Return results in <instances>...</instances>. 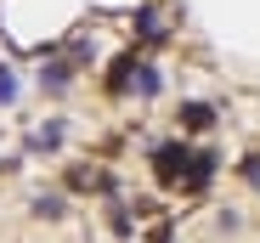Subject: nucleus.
<instances>
[{
	"instance_id": "obj_1",
	"label": "nucleus",
	"mask_w": 260,
	"mask_h": 243,
	"mask_svg": "<svg viewBox=\"0 0 260 243\" xmlns=\"http://www.w3.org/2000/svg\"><path fill=\"white\" fill-rule=\"evenodd\" d=\"M187 164H192V147H181V142H158V147H153V176H158L164 187H181Z\"/></svg>"
},
{
	"instance_id": "obj_2",
	"label": "nucleus",
	"mask_w": 260,
	"mask_h": 243,
	"mask_svg": "<svg viewBox=\"0 0 260 243\" xmlns=\"http://www.w3.org/2000/svg\"><path fill=\"white\" fill-rule=\"evenodd\" d=\"M209 176H215V153H209V147H192V164H187L181 187H187V192H204V187H209Z\"/></svg>"
},
{
	"instance_id": "obj_3",
	"label": "nucleus",
	"mask_w": 260,
	"mask_h": 243,
	"mask_svg": "<svg viewBox=\"0 0 260 243\" xmlns=\"http://www.w3.org/2000/svg\"><path fill=\"white\" fill-rule=\"evenodd\" d=\"M136 68H142L136 57H119V62L108 68V91H113V96H119V91H130V85H136Z\"/></svg>"
},
{
	"instance_id": "obj_4",
	"label": "nucleus",
	"mask_w": 260,
	"mask_h": 243,
	"mask_svg": "<svg viewBox=\"0 0 260 243\" xmlns=\"http://www.w3.org/2000/svg\"><path fill=\"white\" fill-rule=\"evenodd\" d=\"M181 125H187V130H209V125H215V108H209V102H187V108H181Z\"/></svg>"
},
{
	"instance_id": "obj_5",
	"label": "nucleus",
	"mask_w": 260,
	"mask_h": 243,
	"mask_svg": "<svg viewBox=\"0 0 260 243\" xmlns=\"http://www.w3.org/2000/svg\"><path fill=\"white\" fill-rule=\"evenodd\" d=\"M40 85H46V91H62V85H68V62H40Z\"/></svg>"
},
{
	"instance_id": "obj_6",
	"label": "nucleus",
	"mask_w": 260,
	"mask_h": 243,
	"mask_svg": "<svg viewBox=\"0 0 260 243\" xmlns=\"http://www.w3.org/2000/svg\"><path fill=\"white\" fill-rule=\"evenodd\" d=\"M68 187H74V192H91V187H102V176H96L91 164H74V170H68Z\"/></svg>"
},
{
	"instance_id": "obj_7",
	"label": "nucleus",
	"mask_w": 260,
	"mask_h": 243,
	"mask_svg": "<svg viewBox=\"0 0 260 243\" xmlns=\"http://www.w3.org/2000/svg\"><path fill=\"white\" fill-rule=\"evenodd\" d=\"M28 210H34V215H46V221H57V215H62V198H57V192H34V204H28Z\"/></svg>"
},
{
	"instance_id": "obj_8",
	"label": "nucleus",
	"mask_w": 260,
	"mask_h": 243,
	"mask_svg": "<svg viewBox=\"0 0 260 243\" xmlns=\"http://www.w3.org/2000/svg\"><path fill=\"white\" fill-rule=\"evenodd\" d=\"M136 91H142V96H153V91H158V68H147V62L136 68Z\"/></svg>"
},
{
	"instance_id": "obj_9",
	"label": "nucleus",
	"mask_w": 260,
	"mask_h": 243,
	"mask_svg": "<svg viewBox=\"0 0 260 243\" xmlns=\"http://www.w3.org/2000/svg\"><path fill=\"white\" fill-rule=\"evenodd\" d=\"M62 142V125H46V130H34V153H46V147H57Z\"/></svg>"
},
{
	"instance_id": "obj_10",
	"label": "nucleus",
	"mask_w": 260,
	"mask_h": 243,
	"mask_svg": "<svg viewBox=\"0 0 260 243\" xmlns=\"http://www.w3.org/2000/svg\"><path fill=\"white\" fill-rule=\"evenodd\" d=\"M136 34L142 40H158V12H136Z\"/></svg>"
}]
</instances>
